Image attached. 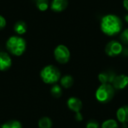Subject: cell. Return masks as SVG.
<instances>
[{"label": "cell", "instance_id": "cell-10", "mask_svg": "<svg viewBox=\"0 0 128 128\" xmlns=\"http://www.w3.org/2000/svg\"><path fill=\"white\" fill-rule=\"evenodd\" d=\"M67 105L70 110H72L73 112H74L76 113L80 112V110H82V101L79 98H75V97L70 98L67 101Z\"/></svg>", "mask_w": 128, "mask_h": 128}, {"label": "cell", "instance_id": "cell-20", "mask_svg": "<svg viewBox=\"0 0 128 128\" xmlns=\"http://www.w3.org/2000/svg\"><path fill=\"white\" fill-rule=\"evenodd\" d=\"M120 39H121V40H122V43H124L126 45H128V28L124 29L121 33Z\"/></svg>", "mask_w": 128, "mask_h": 128}, {"label": "cell", "instance_id": "cell-16", "mask_svg": "<svg viewBox=\"0 0 128 128\" xmlns=\"http://www.w3.org/2000/svg\"><path fill=\"white\" fill-rule=\"evenodd\" d=\"M1 128H22V124L19 121L11 120L2 124Z\"/></svg>", "mask_w": 128, "mask_h": 128}, {"label": "cell", "instance_id": "cell-12", "mask_svg": "<svg viewBox=\"0 0 128 128\" xmlns=\"http://www.w3.org/2000/svg\"><path fill=\"white\" fill-rule=\"evenodd\" d=\"M117 118L122 124H127L128 122V106L120 107L116 113Z\"/></svg>", "mask_w": 128, "mask_h": 128}, {"label": "cell", "instance_id": "cell-26", "mask_svg": "<svg viewBox=\"0 0 128 128\" xmlns=\"http://www.w3.org/2000/svg\"><path fill=\"white\" fill-rule=\"evenodd\" d=\"M124 20H125L126 22H128V14L125 15V16H124Z\"/></svg>", "mask_w": 128, "mask_h": 128}, {"label": "cell", "instance_id": "cell-22", "mask_svg": "<svg viewBox=\"0 0 128 128\" xmlns=\"http://www.w3.org/2000/svg\"><path fill=\"white\" fill-rule=\"evenodd\" d=\"M5 26H6V20L2 15H0V30L3 29L5 27Z\"/></svg>", "mask_w": 128, "mask_h": 128}, {"label": "cell", "instance_id": "cell-11", "mask_svg": "<svg viewBox=\"0 0 128 128\" xmlns=\"http://www.w3.org/2000/svg\"><path fill=\"white\" fill-rule=\"evenodd\" d=\"M68 5V0H52L51 3V9L55 12H62L67 8Z\"/></svg>", "mask_w": 128, "mask_h": 128}, {"label": "cell", "instance_id": "cell-19", "mask_svg": "<svg viewBox=\"0 0 128 128\" xmlns=\"http://www.w3.org/2000/svg\"><path fill=\"white\" fill-rule=\"evenodd\" d=\"M35 2H36V6L40 10L44 11L48 8V5H49L48 0H35Z\"/></svg>", "mask_w": 128, "mask_h": 128}, {"label": "cell", "instance_id": "cell-7", "mask_svg": "<svg viewBox=\"0 0 128 128\" xmlns=\"http://www.w3.org/2000/svg\"><path fill=\"white\" fill-rule=\"evenodd\" d=\"M128 85V76L125 74L116 75L112 82V86L116 90H121Z\"/></svg>", "mask_w": 128, "mask_h": 128}, {"label": "cell", "instance_id": "cell-1", "mask_svg": "<svg viewBox=\"0 0 128 128\" xmlns=\"http://www.w3.org/2000/svg\"><path fill=\"white\" fill-rule=\"evenodd\" d=\"M123 28L122 19L112 14L104 16L100 20V29L107 36H115L119 34Z\"/></svg>", "mask_w": 128, "mask_h": 128}, {"label": "cell", "instance_id": "cell-4", "mask_svg": "<svg viewBox=\"0 0 128 128\" xmlns=\"http://www.w3.org/2000/svg\"><path fill=\"white\" fill-rule=\"evenodd\" d=\"M115 93L116 89L113 88L112 84L106 83L101 84V86L98 88L95 96L99 102L102 104H106L112 100L115 96Z\"/></svg>", "mask_w": 128, "mask_h": 128}, {"label": "cell", "instance_id": "cell-14", "mask_svg": "<svg viewBox=\"0 0 128 128\" xmlns=\"http://www.w3.org/2000/svg\"><path fill=\"white\" fill-rule=\"evenodd\" d=\"M60 82H61V86L62 87H64L65 88H69L74 84V79L70 75H65L61 79Z\"/></svg>", "mask_w": 128, "mask_h": 128}, {"label": "cell", "instance_id": "cell-15", "mask_svg": "<svg viewBox=\"0 0 128 128\" xmlns=\"http://www.w3.org/2000/svg\"><path fill=\"white\" fill-rule=\"evenodd\" d=\"M52 122L48 117H43L38 122L39 128H52Z\"/></svg>", "mask_w": 128, "mask_h": 128}, {"label": "cell", "instance_id": "cell-6", "mask_svg": "<svg viewBox=\"0 0 128 128\" xmlns=\"http://www.w3.org/2000/svg\"><path fill=\"white\" fill-rule=\"evenodd\" d=\"M122 44L117 40H111L110 41L105 47V52L107 56L110 57H116L122 54L123 50Z\"/></svg>", "mask_w": 128, "mask_h": 128}, {"label": "cell", "instance_id": "cell-13", "mask_svg": "<svg viewBox=\"0 0 128 128\" xmlns=\"http://www.w3.org/2000/svg\"><path fill=\"white\" fill-rule=\"evenodd\" d=\"M27 26L23 21H18L14 25V31L17 34H23L26 32Z\"/></svg>", "mask_w": 128, "mask_h": 128}, {"label": "cell", "instance_id": "cell-9", "mask_svg": "<svg viewBox=\"0 0 128 128\" xmlns=\"http://www.w3.org/2000/svg\"><path fill=\"white\" fill-rule=\"evenodd\" d=\"M12 65V61L10 56L4 52H0V70L5 71L8 70Z\"/></svg>", "mask_w": 128, "mask_h": 128}, {"label": "cell", "instance_id": "cell-25", "mask_svg": "<svg viewBox=\"0 0 128 128\" xmlns=\"http://www.w3.org/2000/svg\"><path fill=\"white\" fill-rule=\"evenodd\" d=\"M123 6L125 8V10L128 11V0H124L123 1Z\"/></svg>", "mask_w": 128, "mask_h": 128}, {"label": "cell", "instance_id": "cell-17", "mask_svg": "<svg viewBox=\"0 0 128 128\" xmlns=\"http://www.w3.org/2000/svg\"><path fill=\"white\" fill-rule=\"evenodd\" d=\"M51 94L52 95V97L56 98H58L62 96V90L60 86L58 85H54L52 88H51Z\"/></svg>", "mask_w": 128, "mask_h": 128}, {"label": "cell", "instance_id": "cell-21", "mask_svg": "<svg viewBox=\"0 0 128 128\" xmlns=\"http://www.w3.org/2000/svg\"><path fill=\"white\" fill-rule=\"evenodd\" d=\"M100 124L95 120H90L86 124V128H99Z\"/></svg>", "mask_w": 128, "mask_h": 128}, {"label": "cell", "instance_id": "cell-5", "mask_svg": "<svg viewBox=\"0 0 128 128\" xmlns=\"http://www.w3.org/2000/svg\"><path fill=\"white\" fill-rule=\"evenodd\" d=\"M54 57L60 64H66L69 62L70 52L68 48L62 44L57 46L54 50Z\"/></svg>", "mask_w": 128, "mask_h": 128}, {"label": "cell", "instance_id": "cell-24", "mask_svg": "<svg viewBox=\"0 0 128 128\" xmlns=\"http://www.w3.org/2000/svg\"><path fill=\"white\" fill-rule=\"evenodd\" d=\"M122 54L124 56H125V57H128V48H123V50H122Z\"/></svg>", "mask_w": 128, "mask_h": 128}, {"label": "cell", "instance_id": "cell-2", "mask_svg": "<svg viewBox=\"0 0 128 128\" xmlns=\"http://www.w3.org/2000/svg\"><path fill=\"white\" fill-rule=\"evenodd\" d=\"M7 50L14 56H20L22 55L26 48V43L24 38L19 36L10 37L6 42Z\"/></svg>", "mask_w": 128, "mask_h": 128}, {"label": "cell", "instance_id": "cell-8", "mask_svg": "<svg viewBox=\"0 0 128 128\" xmlns=\"http://www.w3.org/2000/svg\"><path fill=\"white\" fill-rule=\"evenodd\" d=\"M116 76V74L113 70H106V71L100 73L98 75V80H100L101 84H106V83L112 84Z\"/></svg>", "mask_w": 128, "mask_h": 128}, {"label": "cell", "instance_id": "cell-18", "mask_svg": "<svg viewBox=\"0 0 128 128\" xmlns=\"http://www.w3.org/2000/svg\"><path fill=\"white\" fill-rule=\"evenodd\" d=\"M101 128H118V125L116 120L108 119L103 122Z\"/></svg>", "mask_w": 128, "mask_h": 128}, {"label": "cell", "instance_id": "cell-3", "mask_svg": "<svg viewBox=\"0 0 128 128\" xmlns=\"http://www.w3.org/2000/svg\"><path fill=\"white\" fill-rule=\"evenodd\" d=\"M40 76L44 82L55 84L60 80L61 72L54 65H47L41 70Z\"/></svg>", "mask_w": 128, "mask_h": 128}, {"label": "cell", "instance_id": "cell-23", "mask_svg": "<svg viewBox=\"0 0 128 128\" xmlns=\"http://www.w3.org/2000/svg\"><path fill=\"white\" fill-rule=\"evenodd\" d=\"M75 119H76L77 122H82V121L83 117H82V115L81 114V112H76V113Z\"/></svg>", "mask_w": 128, "mask_h": 128}]
</instances>
